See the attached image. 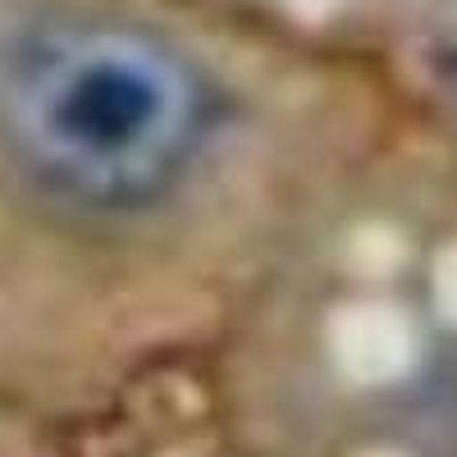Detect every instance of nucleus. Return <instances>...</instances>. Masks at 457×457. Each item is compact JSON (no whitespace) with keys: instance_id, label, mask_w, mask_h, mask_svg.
Returning a JSON list of instances; mask_svg holds the SVG:
<instances>
[{"instance_id":"f03ea898","label":"nucleus","mask_w":457,"mask_h":457,"mask_svg":"<svg viewBox=\"0 0 457 457\" xmlns=\"http://www.w3.org/2000/svg\"><path fill=\"white\" fill-rule=\"evenodd\" d=\"M453 288H457V279H453Z\"/></svg>"},{"instance_id":"f257e3e1","label":"nucleus","mask_w":457,"mask_h":457,"mask_svg":"<svg viewBox=\"0 0 457 457\" xmlns=\"http://www.w3.org/2000/svg\"><path fill=\"white\" fill-rule=\"evenodd\" d=\"M211 92L170 42L114 19H51L0 60V133L46 193L92 211L146 206L183 179Z\"/></svg>"}]
</instances>
